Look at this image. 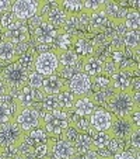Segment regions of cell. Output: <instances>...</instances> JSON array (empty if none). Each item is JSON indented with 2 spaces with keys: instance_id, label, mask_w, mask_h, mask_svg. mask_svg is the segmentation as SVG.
I'll use <instances>...</instances> for the list:
<instances>
[{
  "instance_id": "obj_1",
  "label": "cell",
  "mask_w": 140,
  "mask_h": 159,
  "mask_svg": "<svg viewBox=\"0 0 140 159\" xmlns=\"http://www.w3.org/2000/svg\"><path fill=\"white\" fill-rule=\"evenodd\" d=\"M109 113L116 118L129 117L133 113V110L140 108L139 104L134 103L133 90H125V92H113L107 103Z\"/></svg>"
},
{
  "instance_id": "obj_2",
  "label": "cell",
  "mask_w": 140,
  "mask_h": 159,
  "mask_svg": "<svg viewBox=\"0 0 140 159\" xmlns=\"http://www.w3.org/2000/svg\"><path fill=\"white\" fill-rule=\"evenodd\" d=\"M42 118V128L48 137H59L70 127V116L62 110L39 113Z\"/></svg>"
},
{
  "instance_id": "obj_3",
  "label": "cell",
  "mask_w": 140,
  "mask_h": 159,
  "mask_svg": "<svg viewBox=\"0 0 140 159\" xmlns=\"http://www.w3.org/2000/svg\"><path fill=\"white\" fill-rule=\"evenodd\" d=\"M24 138L25 134L18 127L15 120L0 125V148H2V153L9 149H11V153H17L18 147L24 144Z\"/></svg>"
},
{
  "instance_id": "obj_4",
  "label": "cell",
  "mask_w": 140,
  "mask_h": 159,
  "mask_svg": "<svg viewBox=\"0 0 140 159\" xmlns=\"http://www.w3.org/2000/svg\"><path fill=\"white\" fill-rule=\"evenodd\" d=\"M27 79H28V72L23 69L17 62H14L4 68L0 80L6 84L10 92V90H20L24 86H27Z\"/></svg>"
},
{
  "instance_id": "obj_5",
  "label": "cell",
  "mask_w": 140,
  "mask_h": 159,
  "mask_svg": "<svg viewBox=\"0 0 140 159\" xmlns=\"http://www.w3.org/2000/svg\"><path fill=\"white\" fill-rule=\"evenodd\" d=\"M34 70L36 73H39L44 78H48V76L56 75L57 70H59V58L57 54L51 51L42 52L38 54L35 58V62H34Z\"/></svg>"
},
{
  "instance_id": "obj_6",
  "label": "cell",
  "mask_w": 140,
  "mask_h": 159,
  "mask_svg": "<svg viewBox=\"0 0 140 159\" xmlns=\"http://www.w3.org/2000/svg\"><path fill=\"white\" fill-rule=\"evenodd\" d=\"M44 4L45 2H39V0H15L13 2L11 13L18 21L31 20L34 16L41 11Z\"/></svg>"
},
{
  "instance_id": "obj_7",
  "label": "cell",
  "mask_w": 140,
  "mask_h": 159,
  "mask_svg": "<svg viewBox=\"0 0 140 159\" xmlns=\"http://www.w3.org/2000/svg\"><path fill=\"white\" fill-rule=\"evenodd\" d=\"M15 123L18 124L24 134H27L31 129L42 127V118L35 107H20L15 116Z\"/></svg>"
},
{
  "instance_id": "obj_8",
  "label": "cell",
  "mask_w": 140,
  "mask_h": 159,
  "mask_svg": "<svg viewBox=\"0 0 140 159\" xmlns=\"http://www.w3.org/2000/svg\"><path fill=\"white\" fill-rule=\"evenodd\" d=\"M113 120H115V116L111 114L109 111L102 107H97L95 111L88 117L90 127L95 132H108L112 127Z\"/></svg>"
},
{
  "instance_id": "obj_9",
  "label": "cell",
  "mask_w": 140,
  "mask_h": 159,
  "mask_svg": "<svg viewBox=\"0 0 140 159\" xmlns=\"http://www.w3.org/2000/svg\"><path fill=\"white\" fill-rule=\"evenodd\" d=\"M59 30L55 28L53 25L46 21L45 18H42V21L39 24H36L32 28V35L34 38L38 41L39 45H53L55 39H56Z\"/></svg>"
},
{
  "instance_id": "obj_10",
  "label": "cell",
  "mask_w": 140,
  "mask_h": 159,
  "mask_svg": "<svg viewBox=\"0 0 140 159\" xmlns=\"http://www.w3.org/2000/svg\"><path fill=\"white\" fill-rule=\"evenodd\" d=\"M4 39L14 45L25 44L30 39V28L24 21L15 20L6 31H4Z\"/></svg>"
},
{
  "instance_id": "obj_11",
  "label": "cell",
  "mask_w": 140,
  "mask_h": 159,
  "mask_svg": "<svg viewBox=\"0 0 140 159\" xmlns=\"http://www.w3.org/2000/svg\"><path fill=\"white\" fill-rule=\"evenodd\" d=\"M91 87H92L91 78H88L84 72L74 73V75L67 80V90H70L76 97L88 94Z\"/></svg>"
},
{
  "instance_id": "obj_12",
  "label": "cell",
  "mask_w": 140,
  "mask_h": 159,
  "mask_svg": "<svg viewBox=\"0 0 140 159\" xmlns=\"http://www.w3.org/2000/svg\"><path fill=\"white\" fill-rule=\"evenodd\" d=\"M134 128H136V127L132 123L130 117H123V118L115 117V120H113V123H112V127L109 128L108 134L111 135V138L125 141V139H129V135L132 134V131H133Z\"/></svg>"
},
{
  "instance_id": "obj_13",
  "label": "cell",
  "mask_w": 140,
  "mask_h": 159,
  "mask_svg": "<svg viewBox=\"0 0 140 159\" xmlns=\"http://www.w3.org/2000/svg\"><path fill=\"white\" fill-rule=\"evenodd\" d=\"M65 89H67V82L57 75H52L48 78H44L41 92L45 96H57Z\"/></svg>"
},
{
  "instance_id": "obj_14",
  "label": "cell",
  "mask_w": 140,
  "mask_h": 159,
  "mask_svg": "<svg viewBox=\"0 0 140 159\" xmlns=\"http://www.w3.org/2000/svg\"><path fill=\"white\" fill-rule=\"evenodd\" d=\"M97 104L94 103L91 94H86V96H80L76 99L74 106H73L72 110L74 111V114L77 117H83V118H88L95 111Z\"/></svg>"
},
{
  "instance_id": "obj_15",
  "label": "cell",
  "mask_w": 140,
  "mask_h": 159,
  "mask_svg": "<svg viewBox=\"0 0 140 159\" xmlns=\"http://www.w3.org/2000/svg\"><path fill=\"white\" fill-rule=\"evenodd\" d=\"M51 152L55 156V159H72L76 156V151L72 142L66 139H57L51 142Z\"/></svg>"
},
{
  "instance_id": "obj_16",
  "label": "cell",
  "mask_w": 140,
  "mask_h": 159,
  "mask_svg": "<svg viewBox=\"0 0 140 159\" xmlns=\"http://www.w3.org/2000/svg\"><path fill=\"white\" fill-rule=\"evenodd\" d=\"M111 82V89L113 92H125V90H133V83H132V78L129 72L119 69L115 72L109 79Z\"/></svg>"
},
{
  "instance_id": "obj_17",
  "label": "cell",
  "mask_w": 140,
  "mask_h": 159,
  "mask_svg": "<svg viewBox=\"0 0 140 159\" xmlns=\"http://www.w3.org/2000/svg\"><path fill=\"white\" fill-rule=\"evenodd\" d=\"M104 11L107 14L108 20L111 23H116V24H121L125 18L126 13L128 10L126 9H122L118 2H113V0H107V3H105V7H104Z\"/></svg>"
},
{
  "instance_id": "obj_18",
  "label": "cell",
  "mask_w": 140,
  "mask_h": 159,
  "mask_svg": "<svg viewBox=\"0 0 140 159\" xmlns=\"http://www.w3.org/2000/svg\"><path fill=\"white\" fill-rule=\"evenodd\" d=\"M102 68H104V61L92 55V57L83 59V70L81 72H84L88 78L94 79L102 75Z\"/></svg>"
},
{
  "instance_id": "obj_19",
  "label": "cell",
  "mask_w": 140,
  "mask_h": 159,
  "mask_svg": "<svg viewBox=\"0 0 140 159\" xmlns=\"http://www.w3.org/2000/svg\"><path fill=\"white\" fill-rule=\"evenodd\" d=\"M49 139H51V138H49L48 134L44 131V128H42V127H39V128L31 129L30 132H27V134H25L24 144H27L28 147H31L34 149V148L39 147V145L48 144Z\"/></svg>"
},
{
  "instance_id": "obj_20",
  "label": "cell",
  "mask_w": 140,
  "mask_h": 159,
  "mask_svg": "<svg viewBox=\"0 0 140 159\" xmlns=\"http://www.w3.org/2000/svg\"><path fill=\"white\" fill-rule=\"evenodd\" d=\"M94 44L90 39L84 38V37H76L74 42H73V51L78 55V58H90L94 54Z\"/></svg>"
},
{
  "instance_id": "obj_21",
  "label": "cell",
  "mask_w": 140,
  "mask_h": 159,
  "mask_svg": "<svg viewBox=\"0 0 140 159\" xmlns=\"http://www.w3.org/2000/svg\"><path fill=\"white\" fill-rule=\"evenodd\" d=\"M17 59H18V55H17L15 45L6 41V39L0 41V63L10 65V63L17 62Z\"/></svg>"
},
{
  "instance_id": "obj_22",
  "label": "cell",
  "mask_w": 140,
  "mask_h": 159,
  "mask_svg": "<svg viewBox=\"0 0 140 159\" xmlns=\"http://www.w3.org/2000/svg\"><path fill=\"white\" fill-rule=\"evenodd\" d=\"M76 37L73 34H69L66 31H63L62 28L59 30V34H57L56 39L53 42V48L52 51L56 52V54H60L63 51H67V49H72L73 48V42H74Z\"/></svg>"
},
{
  "instance_id": "obj_23",
  "label": "cell",
  "mask_w": 140,
  "mask_h": 159,
  "mask_svg": "<svg viewBox=\"0 0 140 159\" xmlns=\"http://www.w3.org/2000/svg\"><path fill=\"white\" fill-rule=\"evenodd\" d=\"M18 110H20V106L17 104V102L14 103L0 102V125L15 120V116H17Z\"/></svg>"
},
{
  "instance_id": "obj_24",
  "label": "cell",
  "mask_w": 140,
  "mask_h": 159,
  "mask_svg": "<svg viewBox=\"0 0 140 159\" xmlns=\"http://www.w3.org/2000/svg\"><path fill=\"white\" fill-rule=\"evenodd\" d=\"M15 102L20 107H32V104L36 102V92L30 86H24L18 90Z\"/></svg>"
},
{
  "instance_id": "obj_25",
  "label": "cell",
  "mask_w": 140,
  "mask_h": 159,
  "mask_svg": "<svg viewBox=\"0 0 140 159\" xmlns=\"http://www.w3.org/2000/svg\"><path fill=\"white\" fill-rule=\"evenodd\" d=\"M73 147H74L76 155L81 156L84 153H87L88 151H92L94 147H92V139L88 134H77L76 139L73 141Z\"/></svg>"
},
{
  "instance_id": "obj_26",
  "label": "cell",
  "mask_w": 140,
  "mask_h": 159,
  "mask_svg": "<svg viewBox=\"0 0 140 159\" xmlns=\"http://www.w3.org/2000/svg\"><path fill=\"white\" fill-rule=\"evenodd\" d=\"M59 58V69H69V68H74L77 66V63L80 62V58L72 49H67V51H63L60 54H57Z\"/></svg>"
},
{
  "instance_id": "obj_27",
  "label": "cell",
  "mask_w": 140,
  "mask_h": 159,
  "mask_svg": "<svg viewBox=\"0 0 140 159\" xmlns=\"http://www.w3.org/2000/svg\"><path fill=\"white\" fill-rule=\"evenodd\" d=\"M111 21L108 20L107 14H105L104 10L101 11H97V13H92L90 14V18H88V24L91 25V28L94 31H101V30H105L108 27Z\"/></svg>"
},
{
  "instance_id": "obj_28",
  "label": "cell",
  "mask_w": 140,
  "mask_h": 159,
  "mask_svg": "<svg viewBox=\"0 0 140 159\" xmlns=\"http://www.w3.org/2000/svg\"><path fill=\"white\" fill-rule=\"evenodd\" d=\"M59 6L67 16H77L83 13V0H59Z\"/></svg>"
},
{
  "instance_id": "obj_29",
  "label": "cell",
  "mask_w": 140,
  "mask_h": 159,
  "mask_svg": "<svg viewBox=\"0 0 140 159\" xmlns=\"http://www.w3.org/2000/svg\"><path fill=\"white\" fill-rule=\"evenodd\" d=\"M90 137L92 139V147L95 151H100V149H107L108 144L111 141V135L108 132H95L94 129L90 131Z\"/></svg>"
},
{
  "instance_id": "obj_30",
  "label": "cell",
  "mask_w": 140,
  "mask_h": 159,
  "mask_svg": "<svg viewBox=\"0 0 140 159\" xmlns=\"http://www.w3.org/2000/svg\"><path fill=\"white\" fill-rule=\"evenodd\" d=\"M77 97L70 92V90L65 89L62 90L59 94H57V102H59V107L62 111H66L67 113L69 110H72L73 106H74V102Z\"/></svg>"
},
{
  "instance_id": "obj_31",
  "label": "cell",
  "mask_w": 140,
  "mask_h": 159,
  "mask_svg": "<svg viewBox=\"0 0 140 159\" xmlns=\"http://www.w3.org/2000/svg\"><path fill=\"white\" fill-rule=\"evenodd\" d=\"M35 51L32 48H28V51H25L24 54H21L17 59V63L23 68L24 70H27L28 73L34 70V62H35Z\"/></svg>"
},
{
  "instance_id": "obj_32",
  "label": "cell",
  "mask_w": 140,
  "mask_h": 159,
  "mask_svg": "<svg viewBox=\"0 0 140 159\" xmlns=\"http://www.w3.org/2000/svg\"><path fill=\"white\" fill-rule=\"evenodd\" d=\"M123 27L128 28V31H139L140 27V16L137 10H128L125 18L122 21Z\"/></svg>"
},
{
  "instance_id": "obj_33",
  "label": "cell",
  "mask_w": 140,
  "mask_h": 159,
  "mask_svg": "<svg viewBox=\"0 0 140 159\" xmlns=\"http://www.w3.org/2000/svg\"><path fill=\"white\" fill-rule=\"evenodd\" d=\"M107 0H83V13L87 16L104 10Z\"/></svg>"
},
{
  "instance_id": "obj_34",
  "label": "cell",
  "mask_w": 140,
  "mask_h": 159,
  "mask_svg": "<svg viewBox=\"0 0 140 159\" xmlns=\"http://www.w3.org/2000/svg\"><path fill=\"white\" fill-rule=\"evenodd\" d=\"M122 42H123V45H125V47L137 51V49H139V42H140L139 31H126V33H123Z\"/></svg>"
},
{
  "instance_id": "obj_35",
  "label": "cell",
  "mask_w": 140,
  "mask_h": 159,
  "mask_svg": "<svg viewBox=\"0 0 140 159\" xmlns=\"http://www.w3.org/2000/svg\"><path fill=\"white\" fill-rule=\"evenodd\" d=\"M41 106L44 107V110L46 111V113L60 110L59 102H57V96H44V99L41 100Z\"/></svg>"
},
{
  "instance_id": "obj_36",
  "label": "cell",
  "mask_w": 140,
  "mask_h": 159,
  "mask_svg": "<svg viewBox=\"0 0 140 159\" xmlns=\"http://www.w3.org/2000/svg\"><path fill=\"white\" fill-rule=\"evenodd\" d=\"M42 82H44V76H41L39 73H36L35 70L28 73V79H27V86H30L31 89H38L41 90L42 87Z\"/></svg>"
},
{
  "instance_id": "obj_37",
  "label": "cell",
  "mask_w": 140,
  "mask_h": 159,
  "mask_svg": "<svg viewBox=\"0 0 140 159\" xmlns=\"http://www.w3.org/2000/svg\"><path fill=\"white\" fill-rule=\"evenodd\" d=\"M13 23H15V17L11 13V10L3 13V14H0V28L3 30V33L13 24Z\"/></svg>"
},
{
  "instance_id": "obj_38",
  "label": "cell",
  "mask_w": 140,
  "mask_h": 159,
  "mask_svg": "<svg viewBox=\"0 0 140 159\" xmlns=\"http://www.w3.org/2000/svg\"><path fill=\"white\" fill-rule=\"evenodd\" d=\"M123 149H125V147H123V141H121V139H115V138H111L109 144H108V147H107L108 152L113 153V155H115V153L122 152Z\"/></svg>"
},
{
  "instance_id": "obj_39",
  "label": "cell",
  "mask_w": 140,
  "mask_h": 159,
  "mask_svg": "<svg viewBox=\"0 0 140 159\" xmlns=\"http://www.w3.org/2000/svg\"><path fill=\"white\" fill-rule=\"evenodd\" d=\"M129 141H130V145L132 148H134L136 149V152H139L140 149V135H139V127H136V128L132 131V134L129 135Z\"/></svg>"
},
{
  "instance_id": "obj_40",
  "label": "cell",
  "mask_w": 140,
  "mask_h": 159,
  "mask_svg": "<svg viewBox=\"0 0 140 159\" xmlns=\"http://www.w3.org/2000/svg\"><path fill=\"white\" fill-rule=\"evenodd\" d=\"M111 159H139V152L133 153L129 152V151H122L119 153H115Z\"/></svg>"
},
{
  "instance_id": "obj_41",
  "label": "cell",
  "mask_w": 140,
  "mask_h": 159,
  "mask_svg": "<svg viewBox=\"0 0 140 159\" xmlns=\"http://www.w3.org/2000/svg\"><path fill=\"white\" fill-rule=\"evenodd\" d=\"M13 6L11 0H0V14H3L6 11H10Z\"/></svg>"
},
{
  "instance_id": "obj_42",
  "label": "cell",
  "mask_w": 140,
  "mask_h": 159,
  "mask_svg": "<svg viewBox=\"0 0 140 159\" xmlns=\"http://www.w3.org/2000/svg\"><path fill=\"white\" fill-rule=\"evenodd\" d=\"M129 117H130L132 123L134 124V127H139V124H140V110H139V108L133 110V113H132Z\"/></svg>"
},
{
  "instance_id": "obj_43",
  "label": "cell",
  "mask_w": 140,
  "mask_h": 159,
  "mask_svg": "<svg viewBox=\"0 0 140 159\" xmlns=\"http://www.w3.org/2000/svg\"><path fill=\"white\" fill-rule=\"evenodd\" d=\"M72 159H81V158H80V156H78V155H76V156H73Z\"/></svg>"
},
{
  "instance_id": "obj_44",
  "label": "cell",
  "mask_w": 140,
  "mask_h": 159,
  "mask_svg": "<svg viewBox=\"0 0 140 159\" xmlns=\"http://www.w3.org/2000/svg\"><path fill=\"white\" fill-rule=\"evenodd\" d=\"M0 159H6V158H4V155H3L2 152H0Z\"/></svg>"
},
{
  "instance_id": "obj_45",
  "label": "cell",
  "mask_w": 140,
  "mask_h": 159,
  "mask_svg": "<svg viewBox=\"0 0 140 159\" xmlns=\"http://www.w3.org/2000/svg\"><path fill=\"white\" fill-rule=\"evenodd\" d=\"M35 159H49V158H35Z\"/></svg>"
},
{
  "instance_id": "obj_46",
  "label": "cell",
  "mask_w": 140,
  "mask_h": 159,
  "mask_svg": "<svg viewBox=\"0 0 140 159\" xmlns=\"http://www.w3.org/2000/svg\"><path fill=\"white\" fill-rule=\"evenodd\" d=\"M0 152H2V148H0Z\"/></svg>"
}]
</instances>
